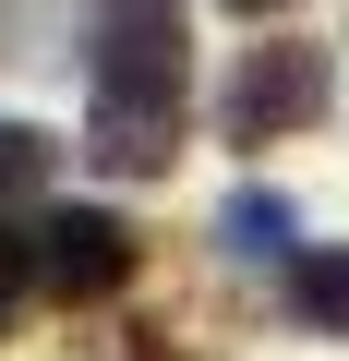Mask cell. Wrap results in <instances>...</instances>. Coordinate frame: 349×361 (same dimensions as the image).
Segmentation results:
<instances>
[{"mask_svg":"<svg viewBox=\"0 0 349 361\" xmlns=\"http://www.w3.org/2000/svg\"><path fill=\"white\" fill-rule=\"evenodd\" d=\"M85 157L109 180H157L181 157V109H85Z\"/></svg>","mask_w":349,"mask_h":361,"instance_id":"277c9868","label":"cell"},{"mask_svg":"<svg viewBox=\"0 0 349 361\" xmlns=\"http://www.w3.org/2000/svg\"><path fill=\"white\" fill-rule=\"evenodd\" d=\"M289 313L313 337H349V241H301L289 253Z\"/></svg>","mask_w":349,"mask_h":361,"instance_id":"5b68a950","label":"cell"},{"mask_svg":"<svg viewBox=\"0 0 349 361\" xmlns=\"http://www.w3.org/2000/svg\"><path fill=\"white\" fill-rule=\"evenodd\" d=\"M97 109H181V0H97Z\"/></svg>","mask_w":349,"mask_h":361,"instance_id":"7a4b0ae2","label":"cell"},{"mask_svg":"<svg viewBox=\"0 0 349 361\" xmlns=\"http://www.w3.org/2000/svg\"><path fill=\"white\" fill-rule=\"evenodd\" d=\"M49 169H61V145H49L37 121H0V205H37Z\"/></svg>","mask_w":349,"mask_h":361,"instance_id":"52a82bcc","label":"cell"},{"mask_svg":"<svg viewBox=\"0 0 349 361\" xmlns=\"http://www.w3.org/2000/svg\"><path fill=\"white\" fill-rule=\"evenodd\" d=\"M325 109H337V61H325V49H301V37H265V49H241L229 97H217L229 145H277V133H313Z\"/></svg>","mask_w":349,"mask_h":361,"instance_id":"6da1fadb","label":"cell"},{"mask_svg":"<svg viewBox=\"0 0 349 361\" xmlns=\"http://www.w3.org/2000/svg\"><path fill=\"white\" fill-rule=\"evenodd\" d=\"M217 241H229L241 265H289V253H301V217H289V193H229V205H217Z\"/></svg>","mask_w":349,"mask_h":361,"instance_id":"8992f818","label":"cell"},{"mask_svg":"<svg viewBox=\"0 0 349 361\" xmlns=\"http://www.w3.org/2000/svg\"><path fill=\"white\" fill-rule=\"evenodd\" d=\"M121 361H181V349H169V325H133V349Z\"/></svg>","mask_w":349,"mask_h":361,"instance_id":"ba28073f","label":"cell"},{"mask_svg":"<svg viewBox=\"0 0 349 361\" xmlns=\"http://www.w3.org/2000/svg\"><path fill=\"white\" fill-rule=\"evenodd\" d=\"M229 13H241V25H265V13H289V0H229Z\"/></svg>","mask_w":349,"mask_h":361,"instance_id":"9c48e42d","label":"cell"},{"mask_svg":"<svg viewBox=\"0 0 349 361\" xmlns=\"http://www.w3.org/2000/svg\"><path fill=\"white\" fill-rule=\"evenodd\" d=\"M133 265H145V241L109 205H49L37 217V289L49 301H109V289H133Z\"/></svg>","mask_w":349,"mask_h":361,"instance_id":"3957f363","label":"cell"}]
</instances>
